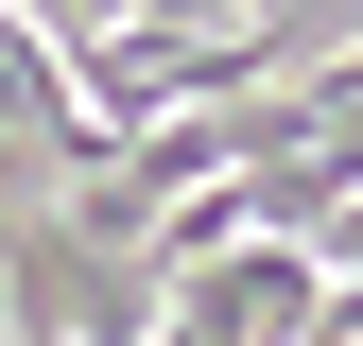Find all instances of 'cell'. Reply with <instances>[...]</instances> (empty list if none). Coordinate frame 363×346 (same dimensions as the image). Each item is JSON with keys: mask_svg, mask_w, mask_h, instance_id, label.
<instances>
[{"mask_svg": "<svg viewBox=\"0 0 363 346\" xmlns=\"http://www.w3.org/2000/svg\"><path fill=\"white\" fill-rule=\"evenodd\" d=\"M18 18H35V35H69V52H86V35H121L139 0H18Z\"/></svg>", "mask_w": 363, "mask_h": 346, "instance_id": "1", "label": "cell"}]
</instances>
